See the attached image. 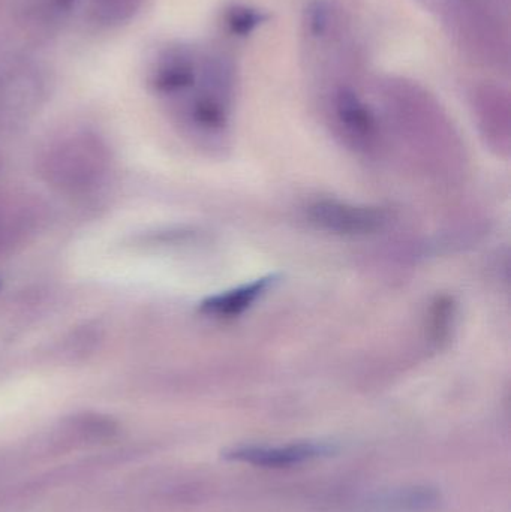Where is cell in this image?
Masks as SVG:
<instances>
[{"instance_id": "2", "label": "cell", "mask_w": 511, "mask_h": 512, "mask_svg": "<svg viewBox=\"0 0 511 512\" xmlns=\"http://www.w3.org/2000/svg\"><path fill=\"white\" fill-rule=\"evenodd\" d=\"M338 451L330 442H297L285 447H266V445H239L224 451V457L231 462L249 463L261 468H287L302 465L311 460L333 456Z\"/></svg>"}, {"instance_id": "3", "label": "cell", "mask_w": 511, "mask_h": 512, "mask_svg": "<svg viewBox=\"0 0 511 512\" xmlns=\"http://www.w3.org/2000/svg\"><path fill=\"white\" fill-rule=\"evenodd\" d=\"M201 51L188 45H171L156 56L152 84L167 96L188 95L200 77Z\"/></svg>"}, {"instance_id": "4", "label": "cell", "mask_w": 511, "mask_h": 512, "mask_svg": "<svg viewBox=\"0 0 511 512\" xmlns=\"http://www.w3.org/2000/svg\"><path fill=\"white\" fill-rule=\"evenodd\" d=\"M332 104L336 120L347 137L362 147L375 144L380 131L377 117L354 90L339 87L333 93Z\"/></svg>"}, {"instance_id": "5", "label": "cell", "mask_w": 511, "mask_h": 512, "mask_svg": "<svg viewBox=\"0 0 511 512\" xmlns=\"http://www.w3.org/2000/svg\"><path fill=\"white\" fill-rule=\"evenodd\" d=\"M276 282V276L260 277L230 291L213 295L201 303L200 310L210 318L231 319L243 315L252 304L266 294L267 289Z\"/></svg>"}, {"instance_id": "7", "label": "cell", "mask_w": 511, "mask_h": 512, "mask_svg": "<svg viewBox=\"0 0 511 512\" xmlns=\"http://www.w3.org/2000/svg\"><path fill=\"white\" fill-rule=\"evenodd\" d=\"M267 18L269 15L261 9L243 5L233 6L227 14L228 29L233 35L248 36L261 24L266 23Z\"/></svg>"}, {"instance_id": "6", "label": "cell", "mask_w": 511, "mask_h": 512, "mask_svg": "<svg viewBox=\"0 0 511 512\" xmlns=\"http://www.w3.org/2000/svg\"><path fill=\"white\" fill-rule=\"evenodd\" d=\"M144 0H89L87 14L92 23L114 27L128 23L143 8Z\"/></svg>"}, {"instance_id": "1", "label": "cell", "mask_w": 511, "mask_h": 512, "mask_svg": "<svg viewBox=\"0 0 511 512\" xmlns=\"http://www.w3.org/2000/svg\"><path fill=\"white\" fill-rule=\"evenodd\" d=\"M308 218L321 230L339 236H366L386 225L387 213L377 207L320 200L308 207Z\"/></svg>"}]
</instances>
